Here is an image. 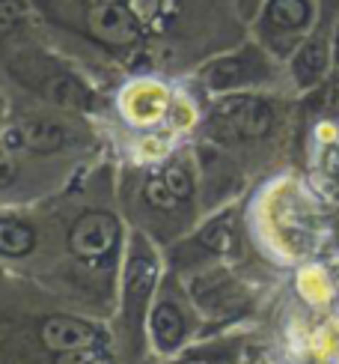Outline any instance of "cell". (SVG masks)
<instances>
[{
  "label": "cell",
  "instance_id": "1",
  "mask_svg": "<svg viewBox=\"0 0 339 364\" xmlns=\"http://www.w3.org/2000/svg\"><path fill=\"white\" fill-rule=\"evenodd\" d=\"M318 4L316 0H268L256 15V42L271 57H291L295 48L316 30Z\"/></svg>",
  "mask_w": 339,
  "mask_h": 364
},
{
  "label": "cell",
  "instance_id": "2",
  "mask_svg": "<svg viewBox=\"0 0 339 364\" xmlns=\"http://www.w3.org/2000/svg\"><path fill=\"white\" fill-rule=\"evenodd\" d=\"M274 78L271 54L259 42L241 45L238 51L214 57L209 66H203V81L214 93H238L244 87H259Z\"/></svg>",
  "mask_w": 339,
  "mask_h": 364
},
{
  "label": "cell",
  "instance_id": "3",
  "mask_svg": "<svg viewBox=\"0 0 339 364\" xmlns=\"http://www.w3.org/2000/svg\"><path fill=\"white\" fill-rule=\"evenodd\" d=\"M119 245V221L111 212H87L69 230V251L87 266L111 260Z\"/></svg>",
  "mask_w": 339,
  "mask_h": 364
},
{
  "label": "cell",
  "instance_id": "4",
  "mask_svg": "<svg viewBox=\"0 0 339 364\" xmlns=\"http://www.w3.org/2000/svg\"><path fill=\"white\" fill-rule=\"evenodd\" d=\"M158 281V260L143 236H134L128 266H126V320L128 326H137L149 305V296Z\"/></svg>",
  "mask_w": 339,
  "mask_h": 364
},
{
  "label": "cell",
  "instance_id": "5",
  "mask_svg": "<svg viewBox=\"0 0 339 364\" xmlns=\"http://www.w3.org/2000/svg\"><path fill=\"white\" fill-rule=\"evenodd\" d=\"M89 33L107 45H131L140 36V21L131 12L128 0H96L87 4Z\"/></svg>",
  "mask_w": 339,
  "mask_h": 364
},
{
  "label": "cell",
  "instance_id": "6",
  "mask_svg": "<svg viewBox=\"0 0 339 364\" xmlns=\"http://www.w3.org/2000/svg\"><path fill=\"white\" fill-rule=\"evenodd\" d=\"M214 119L226 132H233L235 138H259V134H265L271 129V108L262 99L233 93L223 102H218Z\"/></svg>",
  "mask_w": 339,
  "mask_h": 364
},
{
  "label": "cell",
  "instance_id": "7",
  "mask_svg": "<svg viewBox=\"0 0 339 364\" xmlns=\"http://www.w3.org/2000/svg\"><path fill=\"white\" fill-rule=\"evenodd\" d=\"M330 60H333V33H328L325 27L316 24L313 33L289 57L291 78H295L298 87H316L328 75Z\"/></svg>",
  "mask_w": 339,
  "mask_h": 364
},
{
  "label": "cell",
  "instance_id": "8",
  "mask_svg": "<svg viewBox=\"0 0 339 364\" xmlns=\"http://www.w3.org/2000/svg\"><path fill=\"white\" fill-rule=\"evenodd\" d=\"M39 338L48 350L57 353H72V350H96L101 335L99 328L81 320V316H66V314H54L45 316L39 326Z\"/></svg>",
  "mask_w": 339,
  "mask_h": 364
},
{
  "label": "cell",
  "instance_id": "9",
  "mask_svg": "<svg viewBox=\"0 0 339 364\" xmlns=\"http://www.w3.org/2000/svg\"><path fill=\"white\" fill-rule=\"evenodd\" d=\"M66 141H69L66 126L51 117L27 119V123L9 129V134H6V146H24L36 156H51L57 149H63Z\"/></svg>",
  "mask_w": 339,
  "mask_h": 364
},
{
  "label": "cell",
  "instance_id": "10",
  "mask_svg": "<svg viewBox=\"0 0 339 364\" xmlns=\"http://www.w3.org/2000/svg\"><path fill=\"white\" fill-rule=\"evenodd\" d=\"M149 328L152 338H155V346L161 353H173L182 346L184 335H188V323H184V314L176 301L170 299H158L149 311Z\"/></svg>",
  "mask_w": 339,
  "mask_h": 364
},
{
  "label": "cell",
  "instance_id": "11",
  "mask_svg": "<svg viewBox=\"0 0 339 364\" xmlns=\"http://www.w3.org/2000/svg\"><path fill=\"white\" fill-rule=\"evenodd\" d=\"M36 248L33 227L15 218H0V254L4 257H27Z\"/></svg>",
  "mask_w": 339,
  "mask_h": 364
},
{
  "label": "cell",
  "instance_id": "12",
  "mask_svg": "<svg viewBox=\"0 0 339 364\" xmlns=\"http://www.w3.org/2000/svg\"><path fill=\"white\" fill-rule=\"evenodd\" d=\"M48 96L57 102V105H66V108H81L87 111L89 105H92V96H89V90L78 81V78H72V75L66 72H57L54 78H48Z\"/></svg>",
  "mask_w": 339,
  "mask_h": 364
},
{
  "label": "cell",
  "instance_id": "13",
  "mask_svg": "<svg viewBox=\"0 0 339 364\" xmlns=\"http://www.w3.org/2000/svg\"><path fill=\"white\" fill-rule=\"evenodd\" d=\"M143 197H146V203H149V206L164 209V212L176 209V203H179V197L173 194V188L167 186V179H164V176H152V179H146Z\"/></svg>",
  "mask_w": 339,
  "mask_h": 364
},
{
  "label": "cell",
  "instance_id": "14",
  "mask_svg": "<svg viewBox=\"0 0 339 364\" xmlns=\"http://www.w3.org/2000/svg\"><path fill=\"white\" fill-rule=\"evenodd\" d=\"M161 176L167 179V186L173 188V194L179 197V200H188V197L194 194V176L184 164H170Z\"/></svg>",
  "mask_w": 339,
  "mask_h": 364
},
{
  "label": "cell",
  "instance_id": "15",
  "mask_svg": "<svg viewBox=\"0 0 339 364\" xmlns=\"http://www.w3.org/2000/svg\"><path fill=\"white\" fill-rule=\"evenodd\" d=\"M24 0H0V33H6L24 18Z\"/></svg>",
  "mask_w": 339,
  "mask_h": 364
},
{
  "label": "cell",
  "instance_id": "16",
  "mask_svg": "<svg viewBox=\"0 0 339 364\" xmlns=\"http://www.w3.org/2000/svg\"><path fill=\"white\" fill-rule=\"evenodd\" d=\"M15 176H18V168H15V159H12V149L6 144H0V188H9Z\"/></svg>",
  "mask_w": 339,
  "mask_h": 364
},
{
  "label": "cell",
  "instance_id": "17",
  "mask_svg": "<svg viewBox=\"0 0 339 364\" xmlns=\"http://www.w3.org/2000/svg\"><path fill=\"white\" fill-rule=\"evenodd\" d=\"M54 364H104L96 350H72V353H57Z\"/></svg>",
  "mask_w": 339,
  "mask_h": 364
},
{
  "label": "cell",
  "instance_id": "18",
  "mask_svg": "<svg viewBox=\"0 0 339 364\" xmlns=\"http://www.w3.org/2000/svg\"><path fill=\"white\" fill-rule=\"evenodd\" d=\"M268 0H235V12L241 15V21H256V15L262 12V6H265Z\"/></svg>",
  "mask_w": 339,
  "mask_h": 364
},
{
  "label": "cell",
  "instance_id": "19",
  "mask_svg": "<svg viewBox=\"0 0 339 364\" xmlns=\"http://www.w3.org/2000/svg\"><path fill=\"white\" fill-rule=\"evenodd\" d=\"M333 63L339 66V18H336V27H333Z\"/></svg>",
  "mask_w": 339,
  "mask_h": 364
},
{
  "label": "cell",
  "instance_id": "20",
  "mask_svg": "<svg viewBox=\"0 0 339 364\" xmlns=\"http://www.w3.org/2000/svg\"><path fill=\"white\" fill-rule=\"evenodd\" d=\"M176 364H209L206 358H182V361H176Z\"/></svg>",
  "mask_w": 339,
  "mask_h": 364
}]
</instances>
